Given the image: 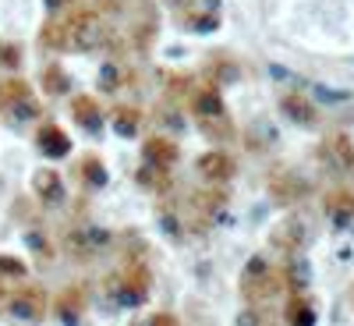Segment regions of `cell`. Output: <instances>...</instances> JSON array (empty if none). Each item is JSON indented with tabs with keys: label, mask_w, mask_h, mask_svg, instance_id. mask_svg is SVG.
<instances>
[{
	"label": "cell",
	"mask_w": 354,
	"mask_h": 326,
	"mask_svg": "<svg viewBox=\"0 0 354 326\" xmlns=\"http://www.w3.org/2000/svg\"><path fill=\"white\" fill-rule=\"evenodd\" d=\"M287 284H283V270H273L270 259H262L255 255L248 266H245V273H241V294L255 305V302H270L273 294H280Z\"/></svg>",
	"instance_id": "6da1fadb"
},
{
	"label": "cell",
	"mask_w": 354,
	"mask_h": 326,
	"mask_svg": "<svg viewBox=\"0 0 354 326\" xmlns=\"http://www.w3.org/2000/svg\"><path fill=\"white\" fill-rule=\"evenodd\" d=\"M106 43V25L96 11H71L68 15V50H96Z\"/></svg>",
	"instance_id": "7a4b0ae2"
},
{
	"label": "cell",
	"mask_w": 354,
	"mask_h": 326,
	"mask_svg": "<svg viewBox=\"0 0 354 326\" xmlns=\"http://www.w3.org/2000/svg\"><path fill=\"white\" fill-rule=\"evenodd\" d=\"M0 110H8L15 121H39V103L32 100V85L25 78H4L0 82Z\"/></svg>",
	"instance_id": "3957f363"
},
{
	"label": "cell",
	"mask_w": 354,
	"mask_h": 326,
	"mask_svg": "<svg viewBox=\"0 0 354 326\" xmlns=\"http://www.w3.org/2000/svg\"><path fill=\"white\" fill-rule=\"evenodd\" d=\"M4 312L11 316V319H43V312H46V294H43V287H36V284H21V287H15L11 294H8V302H4Z\"/></svg>",
	"instance_id": "277c9868"
},
{
	"label": "cell",
	"mask_w": 354,
	"mask_h": 326,
	"mask_svg": "<svg viewBox=\"0 0 354 326\" xmlns=\"http://www.w3.org/2000/svg\"><path fill=\"white\" fill-rule=\"evenodd\" d=\"M195 170L202 174L205 185H227L234 174H238V160H234L227 150H209L195 160Z\"/></svg>",
	"instance_id": "5b68a950"
},
{
	"label": "cell",
	"mask_w": 354,
	"mask_h": 326,
	"mask_svg": "<svg viewBox=\"0 0 354 326\" xmlns=\"http://www.w3.org/2000/svg\"><path fill=\"white\" fill-rule=\"evenodd\" d=\"M188 103H192L195 121H213V117H223L227 114V103L220 96V85L216 82H198L192 93H188Z\"/></svg>",
	"instance_id": "8992f818"
},
{
	"label": "cell",
	"mask_w": 354,
	"mask_h": 326,
	"mask_svg": "<svg viewBox=\"0 0 354 326\" xmlns=\"http://www.w3.org/2000/svg\"><path fill=\"white\" fill-rule=\"evenodd\" d=\"M149 284H153L149 270H145L142 262H131L128 270L117 277V302H124V305H138V302H145V294H149Z\"/></svg>",
	"instance_id": "52a82bcc"
},
{
	"label": "cell",
	"mask_w": 354,
	"mask_h": 326,
	"mask_svg": "<svg viewBox=\"0 0 354 326\" xmlns=\"http://www.w3.org/2000/svg\"><path fill=\"white\" fill-rule=\"evenodd\" d=\"M305 242H308V227H305V220H298V217H287V220H280V224L270 230V245H273L277 252H283V255L301 252Z\"/></svg>",
	"instance_id": "ba28073f"
},
{
	"label": "cell",
	"mask_w": 354,
	"mask_h": 326,
	"mask_svg": "<svg viewBox=\"0 0 354 326\" xmlns=\"http://www.w3.org/2000/svg\"><path fill=\"white\" fill-rule=\"evenodd\" d=\"M36 145H39V153L50 156V160H61V156L71 153V138L57 121H43L36 128Z\"/></svg>",
	"instance_id": "9c48e42d"
},
{
	"label": "cell",
	"mask_w": 354,
	"mask_h": 326,
	"mask_svg": "<svg viewBox=\"0 0 354 326\" xmlns=\"http://www.w3.org/2000/svg\"><path fill=\"white\" fill-rule=\"evenodd\" d=\"M177 156H181V150H177V142L167 138V135H153V138L142 142V160L153 163V167L170 170V167L177 163Z\"/></svg>",
	"instance_id": "30bf717a"
},
{
	"label": "cell",
	"mask_w": 354,
	"mask_h": 326,
	"mask_svg": "<svg viewBox=\"0 0 354 326\" xmlns=\"http://www.w3.org/2000/svg\"><path fill=\"white\" fill-rule=\"evenodd\" d=\"M85 302H88L85 287H82V284H68L61 294H57V302H53V316H57V319H64V323H75V319H82Z\"/></svg>",
	"instance_id": "8fae6325"
},
{
	"label": "cell",
	"mask_w": 354,
	"mask_h": 326,
	"mask_svg": "<svg viewBox=\"0 0 354 326\" xmlns=\"http://www.w3.org/2000/svg\"><path fill=\"white\" fill-rule=\"evenodd\" d=\"M32 192L39 202L46 206H57V202H64V181H61V170H53V167H43L32 174Z\"/></svg>",
	"instance_id": "7c38bea8"
},
{
	"label": "cell",
	"mask_w": 354,
	"mask_h": 326,
	"mask_svg": "<svg viewBox=\"0 0 354 326\" xmlns=\"http://www.w3.org/2000/svg\"><path fill=\"white\" fill-rule=\"evenodd\" d=\"M280 110L290 117L294 125H301V128H315V125H319V110H315L301 93H287V96H280Z\"/></svg>",
	"instance_id": "4fadbf2b"
},
{
	"label": "cell",
	"mask_w": 354,
	"mask_h": 326,
	"mask_svg": "<svg viewBox=\"0 0 354 326\" xmlns=\"http://www.w3.org/2000/svg\"><path fill=\"white\" fill-rule=\"evenodd\" d=\"M71 114H75V121L85 132H100V125H103V107H100L96 96H88V93H82V96L71 100Z\"/></svg>",
	"instance_id": "5bb4252c"
},
{
	"label": "cell",
	"mask_w": 354,
	"mask_h": 326,
	"mask_svg": "<svg viewBox=\"0 0 354 326\" xmlns=\"http://www.w3.org/2000/svg\"><path fill=\"white\" fill-rule=\"evenodd\" d=\"M322 210L330 213V220L337 227H347L354 220V192H330L322 199Z\"/></svg>",
	"instance_id": "9a60e30c"
},
{
	"label": "cell",
	"mask_w": 354,
	"mask_h": 326,
	"mask_svg": "<svg viewBox=\"0 0 354 326\" xmlns=\"http://www.w3.org/2000/svg\"><path fill=\"white\" fill-rule=\"evenodd\" d=\"M322 160L333 163L337 170H354V145H351V138H344V135L330 138L326 145H322Z\"/></svg>",
	"instance_id": "2e32d148"
},
{
	"label": "cell",
	"mask_w": 354,
	"mask_h": 326,
	"mask_svg": "<svg viewBox=\"0 0 354 326\" xmlns=\"http://www.w3.org/2000/svg\"><path fill=\"white\" fill-rule=\"evenodd\" d=\"M283 323H294V326H312L315 323V309L301 291H290V298L283 305Z\"/></svg>",
	"instance_id": "e0dca14e"
},
{
	"label": "cell",
	"mask_w": 354,
	"mask_h": 326,
	"mask_svg": "<svg viewBox=\"0 0 354 326\" xmlns=\"http://www.w3.org/2000/svg\"><path fill=\"white\" fill-rule=\"evenodd\" d=\"M110 121H113V132H117V135L135 138V135H138V128H142V110H138V107L121 103V107H113V110H110Z\"/></svg>",
	"instance_id": "ac0fdd59"
},
{
	"label": "cell",
	"mask_w": 354,
	"mask_h": 326,
	"mask_svg": "<svg viewBox=\"0 0 354 326\" xmlns=\"http://www.w3.org/2000/svg\"><path fill=\"white\" fill-rule=\"evenodd\" d=\"M78 177H82V185L85 188H103L106 185V167H103V160L96 156V153H88V156H82L78 160Z\"/></svg>",
	"instance_id": "d6986e66"
},
{
	"label": "cell",
	"mask_w": 354,
	"mask_h": 326,
	"mask_svg": "<svg viewBox=\"0 0 354 326\" xmlns=\"http://www.w3.org/2000/svg\"><path fill=\"white\" fill-rule=\"evenodd\" d=\"M270 192L280 202H294V199L305 195V181H301V177H294V174H277L270 181Z\"/></svg>",
	"instance_id": "ffe728a7"
},
{
	"label": "cell",
	"mask_w": 354,
	"mask_h": 326,
	"mask_svg": "<svg viewBox=\"0 0 354 326\" xmlns=\"http://www.w3.org/2000/svg\"><path fill=\"white\" fill-rule=\"evenodd\" d=\"M39 82H43V93H46V96H64L68 89H71V78H68V71H64L61 64H57V61L43 68V78H39Z\"/></svg>",
	"instance_id": "44dd1931"
},
{
	"label": "cell",
	"mask_w": 354,
	"mask_h": 326,
	"mask_svg": "<svg viewBox=\"0 0 354 326\" xmlns=\"http://www.w3.org/2000/svg\"><path fill=\"white\" fill-rule=\"evenodd\" d=\"M198 132L205 138H213V142H230L234 138V121H230V114H223V117H213V121H198Z\"/></svg>",
	"instance_id": "7402d4cb"
},
{
	"label": "cell",
	"mask_w": 354,
	"mask_h": 326,
	"mask_svg": "<svg viewBox=\"0 0 354 326\" xmlns=\"http://www.w3.org/2000/svg\"><path fill=\"white\" fill-rule=\"evenodd\" d=\"M167 181H170V170L153 167V163H142V170H138V185L153 188V192H163V188H167Z\"/></svg>",
	"instance_id": "603a6c76"
},
{
	"label": "cell",
	"mask_w": 354,
	"mask_h": 326,
	"mask_svg": "<svg viewBox=\"0 0 354 326\" xmlns=\"http://www.w3.org/2000/svg\"><path fill=\"white\" fill-rule=\"evenodd\" d=\"M121 85H124V68L110 61V64L103 68V75H100V89H103V93H117Z\"/></svg>",
	"instance_id": "cb8c5ba5"
},
{
	"label": "cell",
	"mask_w": 354,
	"mask_h": 326,
	"mask_svg": "<svg viewBox=\"0 0 354 326\" xmlns=\"http://www.w3.org/2000/svg\"><path fill=\"white\" fill-rule=\"evenodd\" d=\"M25 262H18V259H11V255H0V277H4L8 284L11 280H25Z\"/></svg>",
	"instance_id": "d4e9b609"
},
{
	"label": "cell",
	"mask_w": 354,
	"mask_h": 326,
	"mask_svg": "<svg viewBox=\"0 0 354 326\" xmlns=\"http://www.w3.org/2000/svg\"><path fill=\"white\" fill-rule=\"evenodd\" d=\"M0 64H4V68H18L21 64V50L18 46H0Z\"/></svg>",
	"instance_id": "484cf974"
},
{
	"label": "cell",
	"mask_w": 354,
	"mask_h": 326,
	"mask_svg": "<svg viewBox=\"0 0 354 326\" xmlns=\"http://www.w3.org/2000/svg\"><path fill=\"white\" fill-rule=\"evenodd\" d=\"M8 291H11V284H8L4 277H0V302H4V294H8Z\"/></svg>",
	"instance_id": "4316f807"
}]
</instances>
